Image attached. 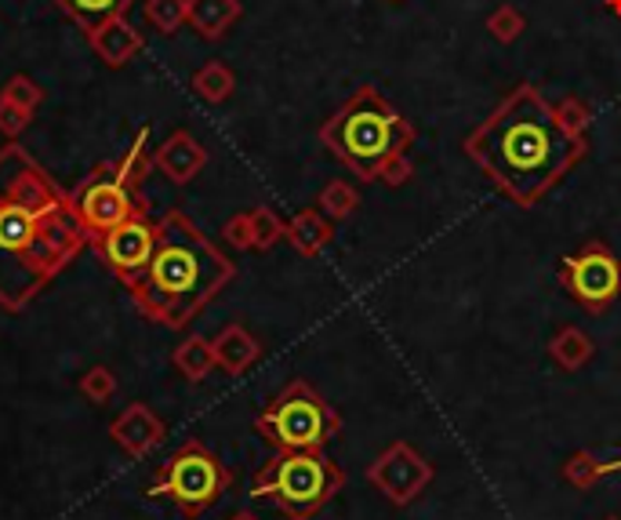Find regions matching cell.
Returning a JSON list of instances; mask_svg holds the SVG:
<instances>
[{"mask_svg": "<svg viewBox=\"0 0 621 520\" xmlns=\"http://www.w3.org/2000/svg\"><path fill=\"white\" fill-rule=\"evenodd\" d=\"M33 120L30 109H22L16 102H8V99H0V131L8 135V139H19V131H26V125Z\"/></svg>", "mask_w": 621, "mask_h": 520, "instance_id": "4316f807", "label": "cell"}, {"mask_svg": "<svg viewBox=\"0 0 621 520\" xmlns=\"http://www.w3.org/2000/svg\"><path fill=\"white\" fill-rule=\"evenodd\" d=\"M338 415L309 382H287L255 419V430L276 451H321L338 433Z\"/></svg>", "mask_w": 621, "mask_h": 520, "instance_id": "52a82bcc", "label": "cell"}, {"mask_svg": "<svg viewBox=\"0 0 621 520\" xmlns=\"http://www.w3.org/2000/svg\"><path fill=\"white\" fill-rule=\"evenodd\" d=\"M223 234H226V241L233 244V248H255V234H252V215H233L229 218V223H226V229H223Z\"/></svg>", "mask_w": 621, "mask_h": 520, "instance_id": "83f0119b", "label": "cell"}, {"mask_svg": "<svg viewBox=\"0 0 621 520\" xmlns=\"http://www.w3.org/2000/svg\"><path fill=\"white\" fill-rule=\"evenodd\" d=\"M603 470H621V459H614L611 467H603Z\"/></svg>", "mask_w": 621, "mask_h": 520, "instance_id": "f546056e", "label": "cell"}, {"mask_svg": "<svg viewBox=\"0 0 621 520\" xmlns=\"http://www.w3.org/2000/svg\"><path fill=\"white\" fill-rule=\"evenodd\" d=\"M560 281L585 310H607L621 295V258L607 244L589 241L582 252L563 258Z\"/></svg>", "mask_w": 621, "mask_h": 520, "instance_id": "9c48e42d", "label": "cell"}, {"mask_svg": "<svg viewBox=\"0 0 621 520\" xmlns=\"http://www.w3.org/2000/svg\"><path fill=\"white\" fill-rule=\"evenodd\" d=\"M204 164H207V149L193 139L186 128L171 131L168 139L154 149V171H160L164 179L175 186H186L197 179L204 171Z\"/></svg>", "mask_w": 621, "mask_h": 520, "instance_id": "7c38bea8", "label": "cell"}, {"mask_svg": "<svg viewBox=\"0 0 621 520\" xmlns=\"http://www.w3.org/2000/svg\"><path fill=\"white\" fill-rule=\"evenodd\" d=\"M487 30H491L494 40H502V45H509V40H516V37L523 33V16H520V8H513V4L494 8L491 19H487Z\"/></svg>", "mask_w": 621, "mask_h": 520, "instance_id": "484cf974", "label": "cell"}, {"mask_svg": "<svg viewBox=\"0 0 621 520\" xmlns=\"http://www.w3.org/2000/svg\"><path fill=\"white\" fill-rule=\"evenodd\" d=\"M80 393H85L91 404L114 401V393H117V375L109 372L106 364H95V367H88V372H85V379H80Z\"/></svg>", "mask_w": 621, "mask_h": 520, "instance_id": "7402d4cb", "label": "cell"}, {"mask_svg": "<svg viewBox=\"0 0 621 520\" xmlns=\"http://www.w3.org/2000/svg\"><path fill=\"white\" fill-rule=\"evenodd\" d=\"M316 204H321L324 215L345 218V215H353V208H356V189L349 183H331V186H324V194Z\"/></svg>", "mask_w": 621, "mask_h": 520, "instance_id": "cb8c5ba5", "label": "cell"}, {"mask_svg": "<svg viewBox=\"0 0 621 520\" xmlns=\"http://www.w3.org/2000/svg\"><path fill=\"white\" fill-rule=\"evenodd\" d=\"M55 4H59L66 16L91 37L95 30H102L106 22L128 16L135 0H55Z\"/></svg>", "mask_w": 621, "mask_h": 520, "instance_id": "2e32d148", "label": "cell"}, {"mask_svg": "<svg viewBox=\"0 0 621 520\" xmlns=\"http://www.w3.org/2000/svg\"><path fill=\"white\" fill-rule=\"evenodd\" d=\"M88 40H91L95 55H99L106 66H124L142 51V33H138L124 16L114 19V22H106L102 30H95Z\"/></svg>", "mask_w": 621, "mask_h": 520, "instance_id": "5bb4252c", "label": "cell"}, {"mask_svg": "<svg viewBox=\"0 0 621 520\" xmlns=\"http://www.w3.org/2000/svg\"><path fill=\"white\" fill-rule=\"evenodd\" d=\"M226 488L229 470L218 462V455H211L200 441H186L149 481L146 499H168L193 520L211 510L226 496Z\"/></svg>", "mask_w": 621, "mask_h": 520, "instance_id": "ba28073f", "label": "cell"}, {"mask_svg": "<svg viewBox=\"0 0 621 520\" xmlns=\"http://www.w3.org/2000/svg\"><path fill=\"white\" fill-rule=\"evenodd\" d=\"M342 470L321 451H280L255 473L252 496L269 499L292 520H306L335 499Z\"/></svg>", "mask_w": 621, "mask_h": 520, "instance_id": "8992f818", "label": "cell"}, {"mask_svg": "<svg viewBox=\"0 0 621 520\" xmlns=\"http://www.w3.org/2000/svg\"><path fill=\"white\" fill-rule=\"evenodd\" d=\"M240 16V0H186V22L204 40H223Z\"/></svg>", "mask_w": 621, "mask_h": 520, "instance_id": "4fadbf2b", "label": "cell"}, {"mask_svg": "<svg viewBox=\"0 0 621 520\" xmlns=\"http://www.w3.org/2000/svg\"><path fill=\"white\" fill-rule=\"evenodd\" d=\"M88 234L48 168L19 143L0 149V306L19 313L85 252Z\"/></svg>", "mask_w": 621, "mask_h": 520, "instance_id": "6da1fadb", "label": "cell"}, {"mask_svg": "<svg viewBox=\"0 0 621 520\" xmlns=\"http://www.w3.org/2000/svg\"><path fill=\"white\" fill-rule=\"evenodd\" d=\"M109 436L124 448V455L131 459H146L164 444V422L149 404H128L124 412L109 422Z\"/></svg>", "mask_w": 621, "mask_h": 520, "instance_id": "8fae6325", "label": "cell"}, {"mask_svg": "<svg viewBox=\"0 0 621 520\" xmlns=\"http://www.w3.org/2000/svg\"><path fill=\"white\" fill-rule=\"evenodd\" d=\"M149 171H154V154H149V128H142L120 160L95 164L91 175H85V179L69 189L73 212L91 244L102 241L109 229H117L120 223H128V218L146 212V204L138 200V194H142Z\"/></svg>", "mask_w": 621, "mask_h": 520, "instance_id": "5b68a950", "label": "cell"}, {"mask_svg": "<svg viewBox=\"0 0 621 520\" xmlns=\"http://www.w3.org/2000/svg\"><path fill=\"white\" fill-rule=\"evenodd\" d=\"M284 237L292 241L302 255H316V252L331 244V223L324 218V212L309 208V212H302V215L292 218V223H287Z\"/></svg>", "mask_w": 621, "mask_h": 520, "instance_id": "e0dca14e", "label": "cell"}, {"mask_svg": "<svg viewBox=\"0 0 621 520\" xmlns=\"http://www.w3.org/2000/svg\"><path fill=\"white\" fill-rule=\"evenodd\" d=\"M233 520H255L252 513H237V517H233Z\"/></svg>", "mask_w": 621, "mask_h": 520, "instance_id": "4dcf8cb0", "label": "cell"}, {"mask_svg": "<svg viewBox=\"0 0 621 520\" xmlns=\"http://www.w3.org/2000/svg\"><path fill=\"white\" fill-rule=\"evenodd\" d=\"M0 99H8V102H16L22 109H30V114H37V106L45 102V88L37 85V80L30 77H11L4 88H0Z\"/></svg>", "mask_w": 621, "mask_h": 520, "instance_id": "603a6c76", "label": "cell"}, {"mask_svg": "<svg viewBox=\"0 0 621 520\" xmlns=\"http://www.w3.org/2000/svg\"><path fill=\"white\" fill-rule=\"evenodd\" d=\"M247 215H252V234H255V248H258V252L273 248V244L284 237L287 226H284L280 218H276L269 208H252Z\"/></svg>", "mask_w": 621, "mask_h": 520, "instance_id": "d4e9b609", "label": "cell"}, {"mask_svg": "<svg viewBox=\"0 0 621 520\" xmlns=\"http://www.w3.org/2000/svg\"><path fill=\"white\" fill-rule=\"evenodd\" d=\"M462 149L516 208H534L585 157V135L563 125L542 91L520 85L465 135Z\"/></svg>", "mask_w": 621, "mask_h": 520, "instance_id": "7a4b0ae2", "label": "cell"}, {"mask_svg": "<svg viewBox=\"0 0 621 520\" xmlns=\"http://www.w3.org/2000/svg\"><path fill=\"white\" fill-rule=\"evenodd\" d=\"M146 22L171 37L186 22V0H146Z\"/></svg>", "mask_w": 621, "mask_h": 520, "instance_id": "ffe728a7", "label": "cell"}, {"mask_svg": "<svg viewBox=\"0 0 621 520\" xmlns=\"http://www.w3.org/2000/svg\"><path fill=\"white\" fill-rule=\"evenodd\" d=\"M211 350H215L218 367H223V372H229V375L247 372V367H252L262 357V346L255 342V335L247 332V327H240V324L223 327V332L211 339Z\"/></svg>", "mask_w": 621, "mask_h": 520, "instance_id": "9a60e30c", "label": "cell"}, {"mask_svg": "<svg viewBox=\"0 0 621 520\" xmlns=\"http://www.w3.org/2000/svg\"><path fill=\"white\" fill-rule=\"evenodd\" d=\"M157 252L128 284L131 303L160 327H186L237 277V266L200 234L186 212H168L157 223Z\"/></svg>", "mask_w": 621, "mask_h": 520, "instance_id": "3957f363", "label": "cell"}, {"mask_svg": "<svg viewBox=\"0 0 621 520\" xmlns=\"http://www.w3.org/2000/svg\"><path fill=\"white\" fill-rule=\"evenodd\" d=\"M171 361H175L178 372H183L186 382H204L207 375H211V367H218L211 339H200V335H189V339L178 342Z\"/></svg>", "mask_w": 621, "mask_h": 520, "instance_id": "ac0fdd59", "label": "cell"}, {"mask_svg": "<svg viewBox=\"0 0 621 520\" xmlns=\"http://www.w3.org/2000/svg\"><path fill=\"white\" fill-rule=\"evenodd\" d=\"M321 143L361 183L382 179V183L400 186V183H407V175H411L407 149L414 143V128L375 88H361L356 95H349V99L324 120Z\"/></svg>", "mask_w": 621, "mask_h": 520, "instance_id": "277c9868", "label": "cell"}, {"mask_svg": "<svg viewBox=\"0 0 621 520\" xmlns=\"http://www.w3.org/2000/svg\"><path fill=\"white\" fill-rule=\"evenodd\" d=\"M233 88H237V77H233V70L226 62H207V66H200L197 73H193V91H197L200 99L211 102V106L226 102L233 95Z\"/></svg>", "mask_w": 621, "mask_h": 520, "instance_id": "d6986e66", "label": "cell"}, {"mask_svg": "<svg viewBox=\"0 0 621 520\" xmlns=\"http://www.w3.org/2000/svg\"><path fill=\"white\" fill-rule=\"evenodd\" d=\"M157 223H149L146 212L128 218V223H120L117 229H109L102 241H95V248H99L102 263L117 273V281L128 287L138 273L149 266V258L157 252Z\"/></svg>", "mask_w": 621, "mask_h": 520, "instance_id": "30bf717a", "label": "cell"}, {"mask_svg": "<svg viewBox=\"0 0 621 520\" xmlns=\"http://www.w3.org/2000/svg\"><path fill=\"white\" fill-rule=\"evenodd\" d=\"M556 114H560V120H563V125H568L574 135H585V125H589V106H585L582 99H563V102L556 106Z\"/></svg>", "mask_w": 621, "mask_h": 520, "instance_id": "f1b7e54d", "label": "cell"}, {"mask_svg": "<svg viewBox=\"0 0 621 520\" xmlns=\"http://www.w3.org/2000/svg\"><path fill=\"white\" fill-rule=\"evenodd\" d=\"M589 353H592V342L582 332H574V327H568V332L556 335V342H552V357L563 367H578L582 361H589Z\"/></svg>", "mask_w": 621, "mask_h": 520, "instance_id": "44dd1931", "label": "cell"}]
</instances>
